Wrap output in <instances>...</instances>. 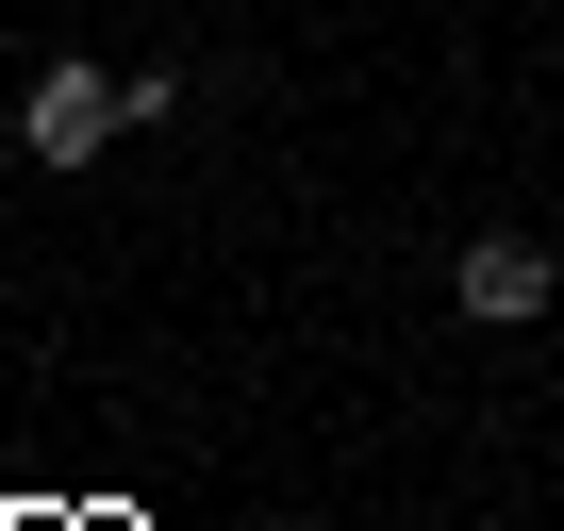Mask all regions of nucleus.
I'll return each mask as SVG.
<instances>
[{"mask_svg":"<svg viewBox=\"0 0 564 531\" xmlns=\"http://www.w3.org/2000/svg\"><path fill=\"white\" fill-rule=\"evenodd\" d=\"M117 133H133V67H34V100H18V150L34 166H84Z\"/></svg>","mask_w":564,"mask_h":531,"instance_id":"1","label":"nucleus"},{"mask_svg":"<svg viewBox=\"0 0 564 531\" xmlns=\"http://www.w3.org/2000/svg\"><path fill=\"white\" fill-rule=\"evenodd\" d=\"M448 300H465L481 333H531V316L564 300V266H547L531 232H465V266H448Z\"/></svg>","mask_w":564,"mask_h":531,"instance_id":"2","label":"nucleus"}]
</instances>
